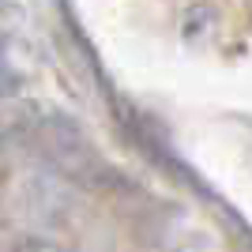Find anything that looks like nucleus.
Instances as JSON below:
<instances>
[{
    "mask_svg": "<svg viewBox=\"0 0 252 252\" xmlns=\"http://www.w3.org/2000/svg\"><path fill=\"white\" fill-rule=\"evenodd\" d=\"M0 79H8V72H4V68H0Z\"/></svg>",
    "mask_w": 252,
    "mask_h": 252,
    "instance_id": "f257e3e1",
    "label": "nucleus"
}]
</instances>
